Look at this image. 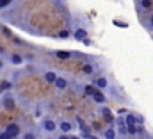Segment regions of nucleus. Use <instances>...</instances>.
<instances>
[{"label": "nucleus", "instance_id": "29", "mask_svg": "<svg viewBox=\"0 0 153 139\" xmlns=\"http://www.w3.org/2000/svg\"><path fill=\"white\" fill-rule=\"evenodd\" d=\"M52 2H55V4H61V2H62V0H52Z\"/></svg>", "mask_w": 153, "mask_h": 139}, {"label": "nucleus", "instance_id": "2", "mask_svg": "<svg viewBox=\"0 0 153 139\" xmlns=\"http://www.w3.org/2000/svg\"><path fill=\"white\" fill-rule=\"evenodd\" d=\"M9 136L13 139H16V138H20V132H22V127L18 125V123H9V125H5V129H4Z\"/></svg>", "mask_w": 153, "mask_h": 139}, {"label": "nucleus", "instance_id": "16", "mask_svg": "<svg viewBox=\"0 0 153 139\" xmlns=\"http://www.w3.org/2000/svg\"><path fill=\"white\" fill-rule=\"evenodd\" d=\"M141 132L139 125H128V136H137Z\"/></svg>", "mask_w": 153, "mask_h": 139}, {"label": "nucleus", "instance_id": "10", "mask_svg": "<svg viewBox=\"0 0 153 139\" xmlns=\"http://www.w3.org/2000/svg\"><path fill=\"white\" fill-rule=\"evenodd\" d=\"M73 37H75L76 41H82V43H84L85 39H89V37H87V31H85V29H76L75 32H73Z\"/></svg>", "mask_w": 153, "mask_h": 139}, {"label": "nucleus", "instance_id": "21", "mask_svg": "<svg viewBox=\"0 0 153 139\" xmlns=\"http://www.w3.org/2000/svg\"><path fill=\"white\" fill-rule=\"evenodd\" d=\"M22 139H38V136H36L34 132H30V130H29V132H25V134L22 136Z\"/></svg>", "mask_w": 153, "mask_h": 139}, {"label": "nucleus", "instance_id": "22", "mask_svg": "<svg viewBox=\"0 0 153 139\" xmlns=\"http://www.w3.org/2000/svg\"><path fill=\"white\" fill-rule=\"evenodd\" d=\"M0 139H13V138H11L5 130H2V132H0Z\"/></svg>", "mask_w": 153, "mask_h": 139}, {"label": "nucleus", "instance_id": "27", "mask_svg": "<svg viewBox=\"0 0 153 139\" xmlns=\"http://www.w3.org/2000/svg\"><path fill=\"white\" fill-rule=\"evenodd\" d=\"M4 68V61H2V59H0V70Z\"/></svg>", "mask_w": 153, "mask_h": 139}, {"label": "nucleus", "instance_id": "6", "mask_svg": "<svg viewBox=\"0 0 153 139\" xmlns=\"http://www.w3.org/2000/svg\"><path fill=\"white\" fill-rule=\"evenodd\" d=\"M9 63H11L13 66H22V64L25 63V57H23L22 54H11V55H9Z\"/></svg>", "mask_w": 153, "mask_h": 139}, {"label": "nucleus", "instance_id": "19", "mask_svg": "<svg viewBox=\"0 0 153 139\" xmlns=\"http://www.w3.org/2000/svg\"><path fill=\"white\" fill-rule=\"evenodd\" d=\"M82 70H84V73H85V75H91V73L94 71V66L87 63V64H84V68H82Z\"/></svg>", "mask_w": 153, "mask_h": 139}, {"label": "nucleus", "instance_id": "18", "mask_svg": "<svg viewBox=\"0 0 153 139\" xmlns=\"http://www.w3.org/2000/svg\"><path fill=\"white\" fill-rule=\"evenodd\" d=\"M11 87H13V86H11V82H9V80H4V82H2V86H0V91L4 93V91H9Z\"/></svg>", "mask_w": 153, "mask_h": 139}, {"label": "nucleus", "instance_id": "25", "mask_svg": "<svg viewBox=\"0 0 153 139\" xmlns=\"http://www.w3.org/2000/svg\"><path fill=\"white\" fill-rule=\"evenodd\" d=\"M57 139H71V138H70V134H61Z\"/></svg>", "mask_w": 153, "mask_h": 139}, {"label": "nucleus", "instance_id": "7", "mask_svg": "<svg viewBox=\"0 0 153 139\" xmlns=\"http://www.w3.org/2000/svg\"><path fill=\"white\" fill-rule=\"evenodd\" d=\"M53 86H55V89H59V91H66L68 86H70V82H68L66 77H57V80H55Z\"/></svg>", "mask_w": 153, "mask_h": 139}, {"label": "nucleus", "instance_id": "11", "mask_svg": "<svg viewBox=\"0 0 153 139\" xmlns=\"http://www.w3.org/2000/svg\"><path fill=\"white\" fill-rule=\"evenodd\" d=\"M71 55H73V54H71L70 50H57V52H55V57L61 59V61H68V59H71Z\"/></svg>", "mask_w": 153, "mask_h": 139}, {"label": "nucleus", "instance_id": "14", "mask_svg": "<svg viewBox=\"0 0 153 139\" xmlns=\"http://www.w3.org/2000/svg\"><path fill=\"white\" fill-rule=\"evenodd\" d=\"M139 7L143 11H150L153 7V0H139Z\"/></svg>", "mask_w": 153, "mask_h": 139}, {"label": "nucleus", "instance_id": "24", "mask_svg": "<svg viewBox=\"0 0 153 139\" xmlns=\"http://www.w3.org/2000/svg\"><path fill=\"white\" fill-rule=\"evenodd\" d=\"M61 37H68V36H70V32H68V31H61Z\"/></svg>", "mask_w": 153, "mask_h": 139}, {"label": "nucleus", "instance_id": "3", "mask_svg": "<svg viewBox=\"0 0 153 139\" xmlns=\"http://www.w3.org/2000/svg\"><path fill=\"white\" fill-rule=\"evenodd\" d=\"M73 129H75V125H73L70 120H61V121H59V130H61V134H70V132H73Z\"/></svg>", "mask_w": 153, "mask_h": 139}, {"label": "nucleus", "instance_id": "9", "mask_svg": "<svg viewBox=\"0 0 153 139\" xmlns=\"http://www.w3.org/2000/svg\"><path fill=\"white\" fill-rule=\"evenodd\" d=\"M93 84H94V86H96V87H98L100 91H105V89L109 87V80H107L105 77H98V78H96V80H94Z\"/></svg>", "mask_w": 153, "mask_h": 139}, {"label": "nucleus", "instance_id": "4", "mask_svg": "<svg viewBox=\"0 0 153 139\" xmlns=\"http://www.w3.org/2000/svg\"><path fill=\"white\" fill-rule=\"evenodd\" d=\"M91 98H93V102H94V104L107 105V95H105V91H100V89H98V91H96Z\"/></svg>", "mask_w": 153, "mask_h": 139}, {"label": "nucleus", "instance_id": "1", "mask_svg": "<svg viewBox=\"0 0 153 139\" xmlns=\"http://www.w3.org/2000/svg\"><path fill=\"white\" fill-rule=\"evenodd\" d=\"M39 127H41V130H43L46 136H52V134H55V132L59 130V123H57L53 118H45Z\"/></svg>", "mask_w": 153, "mask_h": 139}, {"label": "nucleus", "instance_id": "23", "mask_svg": "<svg viewBox=\"0 0 153 139\" xmlns=\"http://www.w3.org/2000/svg\"><path fill=\"white\" fill-rule=\"evenodd\" d=\"M2 32H4L5 36H9V37H13V34H11V31H9V29H5V27L2 29Z\"/></svg>", "mask_w": 153, "mask_h": 139}, {"label": "nucleus", "instance_id": "31", "mask_svg": "<svg viewBox=\"0 0 153 139\" xmlns=\"http://www.w3.org/2000/svg\"><path fill=\"white\" fill-rule=\"evenodd\" d=\"M71 139H80V138H71Z\"/></svg>", "mask_w": 153, "mask_h": 139}, {"label": "nucleus", "instance_id": "13", "mask_svg": "<svg viewBox=\"0 0 153 139\" xmlns=\"http://www.w3.org/2000/svg\"><path fill=\"white\" fill-rule=\"evenodd\" d=\"M103 138L105 139H116L117 138V130H116L114 127H107L105 132H103Z\"/></svg>", "mask_w": 153, "mask_h": 139}, {"label": "nucleus", "instance_id": "15", "mask_svg": "<svg viewBox=\"0 0 153 139\" xmlns=\"http://www.w3.org/2000/svg\"><path fill=\"white\" fill-rule=\"evenodd\" d=\"M2 105H4L5 109H13V107H14V100H13L9 95H5V96H4V100H2Z\"/></svg>", "mask_w": 153, "mask_h": 139}, {"label": "nucleus", "instance_id": "30", "mask_svg": "<svg viewBox=\"0 0 153 139\" xmlns=\"http://www.w3.org/2000/svg\"><path fill=\"white\" fill-rule=\"evenodd\" d=\"M45 139H57V138H52V136H46Z\"/></svg>", "mask_w": 153, "mask_h": 139}, {"label": "nucleus", "instance_id": "8", "mask_svg": "<svg viewBox=\"0 0 153 139\" xmlns=\"http://www.w3.org/2000/svg\"><path fill=\"white\" fill-rule=\"evenodd\" d=\"M57 73L55 71H52V70H48V71H45L43 73V80L46 82V84H55V80H57Z\"/></svg>", "mask_w": 153, "mask_h": 139}, {"label": "nucleus", "instance_id": "26", "mask_svg": "<svg viewBox=\"0 0 153 139\" xmlns=\"http://www.w3.org/2000/svg\"><path fill=\"white\" fill-rule=\"evenodd\" d=\"M150 29L153 31V13H152V16H150Z\"/></svg>", "mask_w": 153, "mask_h": 139}, {"label": "nucleus", "instance_id": "28", "mask_svg": "<svg viewBox=\"0 0 153 139\" xmlns=\"http://www.w3.org/2000/svg\"><path fill=\"white\" fill-rule=\"evenodd\" d=\"M4 54H5V52H4V48H0V55H4Z\"/></svg>", "mask_w": 153, "mask_h": 139}, {"label": "nucleus", "instance_id": "12", "mask_svg": "<svg viewBox=\"0 0 153 139\" xmlns=\"http://www.w3.org/2000/svg\"><path fill=\"white\" fill-rule=\"evenodd\" d=\"M125 120H126V125H139V118L135 112H128L125 116Z\"/></svg>", "mask_w": 153, "mask_h": 139}, {"label": "nucleus", "instance_id": "20", "mask_svg": "<svg viewBox=\"0 0 153 139\" xmlns=\"http://www.w3.org/2000/svg\"><path fill=\"white\" fill-rule=\"evenodd\" d=\"M11 4H13V0H0V11L2 9H7Z\"/></svg>", "mask_w": 153, "mask_h": 139}, {"label": "nucleus", "instance_id": "17", "mask_svg": "<svg viewBox=\"0 0 153 139\" xmlns=\"http://www.w3.org/2000/svg\"><path fill=\"white\" fill-rule=\"evenodd\" d=\"M84 91H85V95H89V96H93V95H94V93L98 91V87H96V86L93 84V86H85V87H84Z\"/></svg>", "mask_w": 153, "mask_h": 139}, {"label": "nucleus", "instance_id": "5", "mask_svg": "<svg viewBox=\"0 0 153 139\" xmlns=\"http://www.w3.org/2000/svg\"><path fill=\"white\" fill-rule=\"evenodd\" d=\"M100 114H102V118H103L107 123H112V121H114V114H112V111H111L107 105H102V109H100Z\"/></svg>", "mask_w": 153, "mask_h": 139}]
</instances>
